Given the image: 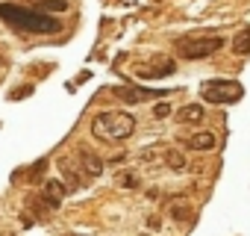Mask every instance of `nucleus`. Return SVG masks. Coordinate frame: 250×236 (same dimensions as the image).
<instances>
[{"instance_id":"5","label":"nucleus","mask_w":250,"mask_h":236,"mask_svg":"<svg viewBox=\"0 0 250 236\" xmlns=\"http://www.w3.org/2000/svg\"><path fill=\"white\" fill-rule=\"evenodd\" d=\"M174 71H177V62H174V59H168V56H153L150 65H139V68H136V77H142V80H159V77H171Z\"/></svg>"},{"instance_id":"17","label":"nucleus","mask_w":250,"mask_h":236,"mask_svg":"<svg viewBox=\"0 0 250 236\" xmlns=\"http://www.w3.org/2000/svg\"><path fill=\"white\" fill-rule=\"evenodd\" d=\"M153 115H156V118H165V115H171V106H168V103H156Z\"/></svg>"},{"instance_id":"7","label":"nucleus","mask_w":250,"mask_h":236,"mask_svg":"<svg viewBox=\"0 0 250 236\" xmlns=\"http://www.w3.org/2000/svg\"><path fill=\"white\" fill-rule=\"evenodd\" d=\"M156 94H168V92H150V89H139V86H118L115 97H121L124 103H145Z\"/></svg>"},{"instance_id":"14","label":"nucleus","mask_w":250,"mask_h":236,"mask_svg":"<svg viewBox=\"0 0 250 236\" xmlns=\"http://www.w3.org/2000/svg\"><path fill=\"white\" fill-rule=\"evenodd\" d=\"M232 53H238V56H247V53H250V30L235 33V39H232Z\"/></svg>"},{"instance_id":"10","label":"nucleus","mask_w":250,"mask_h":236,"mask_svg":"<svg viewBox=\"0 0 250 236\" xmlns=\"http://www.w3.org/2000/svg\"><path fill=\"white\" fill-rule=\"evenodd\" d=\"M203 118H206V109H203V103H186V106H180V109H177V121H183V124L203 121Z\"/></svg>"},{"instance_id":"3","label":"nucleus","mask_w":250,"mask_h":236,"mask_svg":"<svg viewBox=\"0 0 250 236\" xmlns=\"http://www.w3.org/2000/svg\"><path fill=\"white\" fill-rule=\"evenodd\" d=\"M224 47L221 36H183L177 42V56L183 59H206Z\"/></svg>"},{"instance_id":"4","label":"nucleus","mask_w":250,"mask_h":236,"mask_svg":"<svg viewBox=\"0 0 250 236\" xmlns=\"http://www.w3.org/2000/svg\"><path fill=\"white\" fill-rule=\"evenodd\" d=\"M200 94L209 103H235L241 97V86L235 80H206L200 86Z\"/></svg>"},{"instance_id":"13","label":"nucleus","mask_w":250,"mask_h":236,"mask_svg":"<svg viewBox=\"0 0 250 236\" xmlns=\"http://www.w3.org/2000/svg\"><path fill=\"white\" fill-rule=\"evenodd\" d=\"M33 9L42 12V15H47V12H65L68 9V0H39Z\"/></svg>"},{"instance_id":"18","label":"nucleus","mask_w":250,"mask_h":236,"mask_svg":"<svg viewBox=\"0 0 250 236\" xmlns=\"http://www.w3.org/2000/svg\"><path fill=\"white\" fill-rule=\"evenodd\" d=\"M30 92H33V86H24V89H15V92H12V97H15V100H21V97H27Z\"/></svg>"},{"instance_id":"11","label":"nucleus","mask_w":250,"mask_h":236,"mask_svg":"<svg viewBox=\"0 0 250 236\" xmlns=\"http://www.w3.org/2000/svg\"><path fill=\"white\" fill-rule=\"evenodd\" d=\"M215 145H218V139L212 133H194L188 139V148H194V151H215Z\"/></svg>"},{"instance_id":"15","label":"nucleus","mask_w":250,"mask_h":236,"mask_svg":"<svg viewBox=\"0 0 250 236\" xmlns=\"http://www.w3.org/2000/svg\"><path fill=\"white\" fill-rule=\"evenodd\" d=\"M165 163H168L171 171H186V165H188L183 151H165Z\"/></svg>"},{"instance_id":"12","label":"nucleus","mask_w":250,"mask_h":236,"mask_svg":"<svg viewBox=\"0 0 250 236\" xmlns=\"http://www.w3.org/2000/svg\"><path fill=\"white\" fill-rule=\"evenodd\" d=\"M168 212H171L174 221H188V218H191V204L180 198V201H174V204L168 207Z\"/></svg>"},{"instance_id":"16","label":"nucleus","mask_w":250,"mask_h":236,"mask_svg":"<svg viewBox=\"0 0 250 236\" xmlns=\"http://www.w3.org/2000/svg\"><path fill=\"white\" fill-rule=\"evenodd\" d=\"M118 186H124V189H136V186H139V177L130 174V171H124V174H118Z\"/></svg>"},{"instance_id":"8","label":"nucleus","mask_w":250,"mask_h":236,"mask_svg":"<svg viewBox=\"0 0 250 236\" xmlns=\"http://www.w3.org/2000/svg\"><path fill=\"white\" fill-rule=\"evenodd\" d=\"M77 157H80V168H83L88 177H100V174H103V160H100L91 148H80Z\"/></svg>"},{"instance_id":"9","label":"nucleus","mask_w":250,"mask_h":236,"mask_svg":"<svg viewBox=\"0 0 250 236\" xmlns=\"http://www.w3.org/2000/svg\"><path fill=\"white\" fill-rule=\"evenodd\" d=\"M59 171H62V177H65V183H68L71 192L83 186V168H77L71 160H62V163H59Z\"/></svg>"},{"instance_id":"2","label":"nucleus","mask_w":250,"mask_h":236,"mask_svg":"<svg viewBox=\"0 0 250 236\" xmlns=\"http://www.w3.org/2000/svg\"><path fill=\"white\" fill-rule=\"evenodd\" d=\"M0 18H6L12 27L18 30H27V33H42V36H50V33H59V21L50 18V15H42L36 9H24V6H9L3 3L0 6Z\"/></svg>"},{"instance_id":"1","label":"nucleus","mask_w":250,"mask_h":236,"mask_svg":"<svg viewBox=\"0 0 250 236\" xmlns=\"http://www.w3.org/2000/svg\"><path fill=\"white\" fill-rule=\"evenodd\" d=\"M133 130H136V118L130 112H121V109H106V112H97L91 118V136L100 142L130 139Z\"/></svg>"},{"instance_id":"6","label":"nucleus","mask_w":250,"mask_h":236,"mask_svg":"<svg viewBox=\"0 0 250 236\" xmlns=\"http://www.w3.org/2000/svg\"><path fill=\"white\" fill-rule=\"evenodd\" d=\"M68 192H71V189H68V183H65V180H59V177H53V180H47V183H44V189H42V195H39V204H44L47 210H59L62 198H65Z\"/></svg>"}]
</instances>
